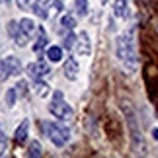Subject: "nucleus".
Returning <instances> with one entry per match:
<instances>
[{
  "mask_svg": "<svg viewBox=\"0 0 158 158\" xmlns=\"http://www.w3.org/2000/svg\"><path fill=\"white\" fill-rule=\"evenodd\" d=\"M74 45H76V35L72 33V31H69V33H66V37H64V47H66V49H72Z\"/></svg>",
  "mask_w": 158,
  "mask_h": 158,
  "instance_id": "aec40b11",
  "label": "nucleus"
},
{
  "mask_svg": "<svg viewBox=\"0 0 158 158\" xmlns=\"http://www.w3.org/2000/svg\"><path fill=\"white\" fill-rule=\"evenodd\" d=\"M43 127L45 135L49 137V141L55 144V147H64L66 143L70 141V131L66 129L63 123H57V121H45V123H41Z\"/></svg>",
  "mask_w": 158,
  "mask_h": 158,
  "instance_id": "7ed1b4c3",
  "label": "nucleus"
},
{
  "mask_svg": "<svg viewBox=\"0 0 158 158\" xmlns=\"http://www.w3.org/2000/svg\"><path fill=\"white\" fill-rule=\"evenodd\" d=\"M152 137H154L156 141H158V129H154V131H152Z\"/></svg>",
  "mask_w": 158,
  "mask_h": 158,
  "instance_id": "5701e85b",
  "label": "nucleus"
},
{
  "mask_svg": "<svg viewBox=\"0 0 158 158\" xmlns=\"http://www.w3.org/2000/svg\"><path fill=\"white\" fill-rule=\"evenodd\" d=\"M8 148V137H6V133L2 129V125H0V154H4V150Z\"/></svg>",
  "mask_w": 158,
  "mask_h": 158,
  "instance_id": "6ab92c4d",
  "label": "nucleus"
},
{
  "mask_svg": "<svg viewBox=\"0 0 158 158\" xmlns=\"http://www.w3.org/2000/svg\"><path fill=\"white\" fill-rule=\"evenodd\" d=\"M74 8H76V14L84 18L88 14V0H74Z\"/></svg>",
  "mask_w": 158,
  "mask_h": 158,
  "instance_id": "dca6fc26",
  "label": "nucleus"
},
{
  "mask_svg": "<svg viewBox=\"0 0 158 158\" xmlns=\"http://www.w3.org/2000/svg\"><path fill=\"white\" fill-rule=\"evenodd\" d=\"M74 26H76V20H74L70 14H66V16L60 18V31H63V33H64V31H66V33L72 31V29H74Z\"/></svg>",
  "mask_w": 158,
  "mask_h": 158,
  "instance_id": "ddd939ff",
  "label": "nucleus"
},
{
  "mask_svg": "<svg viewBox=\"0 0 158 158\" xmlns=\"http://www.w3.org/2000/svg\"><path fill=\"white\" fill-rule=\"evenodd\" d=\"M16 92L20 94V96H23V94L27 92V84H26V80H22V82L18 84V86H16Z\"/></svg>",
  "mask_w": 158,
  "mask_h": 158,
  "instance_id": "4be33fe9",
  "label": "nucleus"
},
{
  "mask_svg": "<svg viewBox=\"0 0 158 158\" xmlns=\"http://www.w3.org/2000/svg\"><path fill=\"white\" fill-rule=\"evenodd\" d=\"M35 31H37V27H35L33 20H29V18H23L20 22H10L8 23V33L12 35V39L16 41V45H20V47L26 45Z\"/></svg>",
  "mask_w": 158,
  "mask_h": 158,
  "instance_id": "f03ea898",
  "label": "nucleus"
},
{
  "mask_svg": "<svg viewBox=\"0 0 158 158\" xmlns=\"http://www.w3.org/2000/svg\"><path fill=\"white\" fill-rule=\"evenodd\" d=\"M27 131H29V121L23 119L22 123H20V127L16 129V133H14V141L18 144H23V143H26V139H27Z\"/></svg>",
  "mask_w": 158,
  "mask_h": 158,
  "instance_id": "9b49d317",
  "label": "nucleus"
},
{
  "mask_svg": "<svg viewBox=\"0 0 158 158\" xmlns=\"http://www.w3.org/2000/svg\"><path fill=\"white\" fill-rule=\"evenodd\" d=\"M113 14L119 20H127L129 18V4H127V0H113Z\"/></svg>",
  "mask_w": 158,
  "mask_h": 158,
  "instance_id": "1a4fd4ad",
  "label": "nucleus"
},
{
  "mask_svg": "<svg viewBox=\"0 0 158 158\" xmlns=\"http://www.w3.org/2000/svg\"><path fill=\"white\" fill-rule=\"evenodd\" d=\"M16 98H18L16 88H10L8 92H6V104H8V107H12V106L16 104Z\"/></svg>",
  "mask_w": 158,
  "mask_h": 158,
  "instance_id": "a211bd4d",
  "label": "nucleus"
},
{
  "mask_svg": "<svg viewBox=\"0 0 158 158\" xmlns=\"http://www.w3.org/2000/svg\"><path fill=\"white\" fill-rule=\"evenodd\" d=\"M22 72V63L20 59L14 57V55H8L0 60V78L2 80H8L10 76H18Z\"/></svg>",
  "mask_w": 158,
  "mask_h": 158,
  "instance_id": "39448f33",
  "label": "nucleus"
},
{
  "mask_svg": "<svg viewBox=\"0 0 158 158\" xmlns=\"http://www.w3.org/2000/svg\"><path fill=\"white\" fill-rule=\"evenodd\" d=\"M31 8L41 20H47L51 14L63 10V0H41V2H33Z\"/></svg>",
  "mask_w": 158,
  "mask_h": 158,
  "instance_id": "423d86ee",
  "label": "nucleus"
},
{
  "mask_svg": "<svg viewBox=\"0 0 158 158\" xmlns=\"http://www.w3.org/2000/svg\"><path fill=\"white\" fill-rule=\"evenodd\" d=\"M35 92H37L41 98H43V96L49 94V86H47L43 80H35Z\"/></svg>",
  "mask_w": 158,
  "mask_h": 158,
  "instance_id": "f3484780",
  "label": "nucleus"
},
{
  "mask_svg": "<svg viewBox=\"0 0 158 158\" xmlns=\"http://www.w3.org/2000/svg\"><path fill=\"white\" fill-rule=\"evenodd\" d=\"M47 59H49L51 63H59V60L63 59V49L57 47V45L49 47V49H47Z\"/></svg>",
  "mask_w": 158,
  "mask_h": 158,
  "instance_id": "4468645a",
  "label": "nucleus"
},
{
  "mask_svg": "<svg viewBox=\"0 0 158 158\" xmlns=\"http://www.w3.org/2000/svg\"><path fill=\"white\" fill-rule=\"evenodd\" d=\"M100 2H102V4H106V2H107V0H100Z\"/></svg>",
  "mask_w": 158,
  "mask_h": 158,
  "instance_id": "b1692460",
  "label": "nucleus"
},
{
  "mask_svg": "<svg viewBox=\"0 0 158 158\" xmlns=\"http://www.w3.org/2000/svg\"><path fill=\"white\" fill-rule=\"evenodd\" d=\"M115 57L125 66L127 72H135L137 69V51H135V39H133V29H127L115 41Z\"/></svg>",
  "mask_w": 158,
  "mask_h": 158,
  "instance_id": "f257e3e1",
  "label": "nucleus"
},
{
  "mask_svg": "<svg viewBox=\"0 0 158 158\" xmlns=\"http://www.w3.org/2000/svg\"><path fill=\"white\" fill-rule=\"evenodd\" d=\"M26 72H27V76L31 78V80H43L45 76H49L51 74V66L45 63V60H35V63H31V64H27V69H26Z\"/></svg>",
  "mask_w": 158,
  "mask_h": 158,
  "instance_id": "0eeeda50",
  "label": "nucleus"
},
{
  "mask_svg": "<svg viewBox=\"0 0 158 158\" xmlns=\"http://www.w3.org/2000/svg\"><path fill=\"white\" fill-rule=\"evenodd\" d=\"M16 6L20 10H29L33 6V0H16Z\"/></svg>",
  "mask_w": 158,
  "mask_h": 158,
  "instance_id": "412c9836",
  "label": "nucleus"
},
{
  "mask_svg": "<svg viewBox=\"0 0 158 158\" xmlns=\"http://www.w3.org/2000/svg\"><path fill=\"white\" fill-rule=\"evenodd\" d=\"M49 111H51V115H55L57 119H63V121L72 117V107L64 102V96H63L60 90L53 92V100L49 104Z\"/></svg>",
  "mask_w": 158,
  "mask_h": 158,
  "instance_id": "20e7f679",
  "label": "nucleus"
},
{
  "mask_svg": "<svg viewBox=\"0 0 158 158\" xmlns=\"http://www.w3.org/2000/svg\"><path fill=\"white\" fill-rule=\"evenodd\" d=\"M43 154V147H41L39 141H31L29 143V148H27V156H41Z\"/></svg>",
  "mask_w": 158,
  "mask_h": 158,
  "instance_id": "2eb2a0df",
  "label": "nucleus"
},
{
  "mask_svg": "<svg viewBox=\"0 0 158 158\" xmlns=\"http://www.w3.org/2000/svg\"><path fill=\"white\" fill-rule=\"evenodd\" d=\"M2 2H6V0H0V4H2Z\"/></svg>",
  "mask_w": 158,
  "mask_h": 158,
  "instance_id": "393cba45",
  "label": "nucleus"
},
{
  "mask_svg": "<svg viewBox=\"0 0 158 158\" xmlns=\"http://www.w3.org/2000/svg\"><path fill=\"white\" fill-rule=\"evenodd\" d=\"M76 53L82 55V57H86V55H90V51H92V43H90V35L86 31H80L76 35Z\"/></svg>",
  "mask_w": 158,
  "mask_h": 158,
  "instance_id": "6e6552de",
  "label": "nucleus"
},
{
  "mask_svg": "<svg viewBox=\"0 0 158 158\" xmlns=\"http://www.w3.org/2000/svg\"><path fill=\"white\" fill-rule=\"evenodd\" d=\"M63 70H64V76L69 78V80H76L78 78V63H76V59H72V57L66 59Z\"/></svg>",
  "mask_w": 158,
  "mask_h": 158,
  "instance_id": "9d476101",
  "label": "nucleus"
},
{
  "mask_svg": "<svg viewBox=\"0 0 158 158\" xmlns=\"http://www.w3.org/2000/svg\"><path fill=\"white\" fill-rule=\"evenodd\" d=\"M45 47H47V33H45L43 27H37V39H35V43H33V51L39 55Z\"/></svg>",
  "mask_w": 158,
  "mask_h": 158,
  "instance_id": "f8f14e48",
  "label": "nucleus"
}]
</instances>
